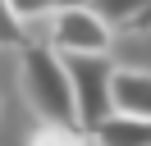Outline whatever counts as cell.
I'll return each mask as SVG.
<instances>
[{"label": "cell", "mask_w": 151, "mask_h": 146, "mask_svg": "<svg viewBox=\"0 0 151 146\" xmlns=\"http://www.w3.org/2000/svg\"><path fill=\"white\" fill-rule=\"evenodd\" d=\"M87 137H92V146H151V119L114 110V114H105Z\"/></svg>", "instance_id": "cell-4"}, {"label": "cell", "mask_w": 151, "mask_h": 146, "mask_svg": "<svg viewBox=\"0 0 151 146\" xmlns=\"http://www.w3.org/2000/svg\"><path fill=\"white\" fill-rule=\"evenodd\" d=\"M114 110L151 119V73L142 69H114Z\"/></svg>", "instance_id": "cell-5"}, {"label": "cell", "mask_w": 151, "mask_h": 146, "mask_svg": "<svg viewBox=\"0 0 151 146\" xmlns=\"http://www.w3.org/2000/svg\"><path fill=\"white\" fill-rule=\"evenodd\" d=\"M0 46H14V50H23V46H28V23L14 14L9 0H0Z\"/></svg>", "instance_id": "cell-8"}, {"label": "cell", "mask_w": 151, "mask_h": 146, "mask_svg": "<svg viewBox=\"0 0 151 146\" xmlns=\"http://www.w3.org/2000/svg\"><path fill=\"white\" fill-rule=\"evenodd\" d=\"M92 137L83 132L78 123H41L32 132V146H87Z\"/></svg>", "instance_id": "cell-7"}, {"label": "cell", "mask_w": 151, "mask_h": 146, "mask_svg": "<svg viewBox=\"0 0 151 146\" xmlns=\"http://www.w3.org/2000/svg\"><path fill=\"white\" fill-rule=\"evenodd\" d=\"M114 41V27L92 5H69L50 14V46L60 55H105Z\"/></svg>", "instance_id": "cell-3"}, {"label": "cell", "mask_w": 151, "mask_h": 146, "mask_svg": "<svg viewBox=\"0 0 151 146\" xmlns=\"http://www.w3.org/2000/svg\"><path fill=\"white\" fill-rule=\"evenodd\" d=\"M23 96L41 123H78L73 82H69L64 55L55 46H37V41L23 46Z\"/></svg>", "instance_id": "cell-1"}, {"label": "cell", "mask_w": 151, "mask_h": 146, "mask_svg": "<svg viewBox=\"0 0 151 146\" xmlns=\"http://www.w3.org/2000/svg\"><path fill=\"white\" fill-rule=\"evenodd\" d=\"M69 82H73L78 128L92 132L105 114H114V64L110 55H64Z\"/></svg>", "instance_id": "cell-2"}, {"label": "cell", "mask_w": 151, "mask_h": 146, "mask_svg": "<svg viewBox=\"0 0 151 146\" xmlns=\"http://www.w3.org/2000/svg\"><path fill=\"white\" fill-rule=\"evenodd\" d=\"M83 5H92L110 27H142V23H151V0H83Z\"/></svg>", "instance_id": "cell-6"}, {"label": "cell", "mask_w": 151, "mask_h": 146, "mask_svg": "<svg viewBox=\"0 0 151 146\" xmlns=\"http://www.w3.org/2000/svg\"><path fill=\"white\" fill-rule=\"evenodd\" d=\"M14 14L23 18V23H32V18H46V14H60V9L69 5H83V0H9Z\"/></svg>", "instance_id": "cell-9"}]
</instances>
